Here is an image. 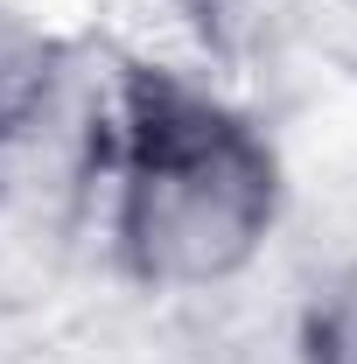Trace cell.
I'll list each match as a JSON object with an SVG mask.
<instances>
[{
  "instance_id": "obj_1",
  "label": "cell",
  "mask_w": 357,
  "mask_h": 364,
  "mask_svg": "<svg viewBox=\"0 0 357 364\" xmlns=\"http://www.w3.org/2000/svg\"><path fill=\"white\" fill-rule=\"evenodd\" d=\"M112 252L154 294L231 287L267 252L287 176L280 147L224 91L161 63H127L105 127Z\"/></svg>"
},
{
  "instance_id": "obj_2",
  "label": "cell",
  "mask_w": 357,
  "mask_h": 364,
  "mask_svg": "<svg viewBox=\"0 0 357 364\" xmlns=\"http://www.w3.org/2000/svg\"><path fill=\"white\" fill-rule=\"evenodd\" d=\"M70 91V49L49 36L36 14L0 0V154Z\"/></svg>"
},
{
  "instance_id": "obj_3",
  "label": "cell",
  "mask_w": 357,
  "mask_h": 364,
  "mask_svg": "<svg viewBox=\"0 0 357 364\" xmlns=\"http://www.w3.org/2000/svg\"><path fill=\"white\" fill-rule=\"evenodd\" d=\"M176 7L218 63H252L302 21V0H176Z\"/></svg>"
},
{
  "instance_id": "obj_4",
  "label": "cell",
  "mask_w": 357,
  "mask_h": 364,
  "mask_svg": "<svg viewBox=\"0 0 357 364\" xmlns=\"http://www.w3.org/2000/svg\"><path fill=\"white\" fill-rule=\"evenodd\" d=\"M302 364H357V267L329 273L302 309Z\"/></svg>"
}]
</instances>
